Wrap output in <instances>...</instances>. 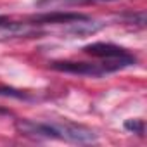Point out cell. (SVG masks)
I'll return each instance as SVG.
<instances>
[{"label":"cell","instance_id":"obj_1","mask_svg":"<svg viewBox=\"0 0 147 147\" xmlns=\"http://www.w3.org/2000/svg\"><path fill=\"white\" fill-rule=\"evenodd\" d=\"M125 64L109 61L104 64H94V62H76V61H55L50 64L52 69L61 73H71V75H83V76H102L111 71H116L123 67Z\"/></svg>","mask_w":147,"mask_h":147},{"label":"cell","instance_id":"obj_2","mask_svg":"<svg viewBox=\"0 0 147 147\" xmlns=\"http://www.w3.org/2000/svg\"><path fill=\"white\" fill-rule=\"evenodd\" d=\"M83 50L87 54L94 55V57H100V59H106V61H116V62H121L125 66H130V64L135 62V59L123 47H118V45H113V43L97 42V43L87 45Z\"/></svg>","mask_w":147,"mask_h":147},{"label":"cell","instance_id":"obj_3","mask_svg":"<svg viewBox=\"0 0 147 147\" xmlns=\"http://www.w3.org/2000/svg\"><path fill=\"white\" fill-rule=\"evenodd\" d=\"M52 125L57 131V138H61V140L75 142V144H88V142H94L97 138V135L90 128H85L82 125H75L69 121L52 123Z\"/></svg>","mask_w":147,"mask_h":147},{"label":"cell","instance_id":"obj_4","mask_svg":"<svg viewBox=\"0 0 147 147\" xmlns=\"http://www.w3.org/2000/svg\"><path fill=\"white\" fill-rule=\"evenodd\" d=\"M88 19L85 14L78 12H47V14H38L31 18L35 24H61V23H76V21H85Z\"/></svg>","mask_w":147,"mask_h":147},{"label":"cell","instance_id":"obj_5","mask_svg":"<svg viewBox=\"0 0 147 147\" xmlns=\"http://www.w3.org/2000/svg\"><path fill=\"white\" fill-rule=\"evenodd\" d=\"M0 95L2 97H14V99H23V100H28L31 99L26 92H21V90H16V88H9V87H0Z\"/></svg>","mask_w":147,"mask_h":147},{"label":"cell","instance_id":"obj_6","mask_svg":"<svg viewBox=\"0 0 147 147\" xmlns=\"http://www.w3.org/2000/svg\"><path fill=\"white\" fill-rule=\"evenodd\" d=\"M125 128L130 130V131H133V133L144 135V128H145V125H144L142 119H128V121L125 123Z\"/></svg>","mask_w":147,"mask_h":147},{"label":"cell","instance_id":"obj_7","mask_svg":"<svg viewBox=\"0 0 147 147\" xmlns=\"http://www.w3.org/2000/svg\"><path fill=\"white\" fill-rule=\"evenodd\" d=\"M7 23H9V19H7L5 16H0V28H2V26H7Z\"/></svg>","mask_w":147,"mask_h":147}]
</instances>
